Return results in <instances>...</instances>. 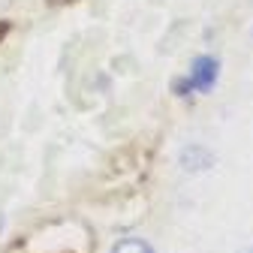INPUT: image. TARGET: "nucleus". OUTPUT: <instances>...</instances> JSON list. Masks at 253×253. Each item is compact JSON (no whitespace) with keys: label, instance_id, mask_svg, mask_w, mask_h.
<instances>
[{"label":"nucleus","instance_id":"4","mask_svg":"<svg viewBox=\"0 0 253 253\" xmlns=\"http://www.w3.org/2000/svg\"><path fill=\"white\" fill-rule=\"evenodd\" d=\"M241 253H253V247H250V250H241Z\"/></svg>","mask_w":253,"mask_h":253},{"label":"nucleus","instance_id":"1","mask_svg":"<svg viewBox=\"0 0 253 253\" xmlns=\"http://www.w3.org/2000/svg\"><path fill=\"white\" fill-rule=\"evenodd\" d=\"M217 76H220V60L211 57V54H199L193 63H190V76H187V79L193 82L196 90L208 93V90L217 84Z\"/></svg>","mask_w":253,"mask_h":253},{"label":"nucleus","instance_id":"3","mask_svg":"<svg viewBox=\"0 0 253 253\" xmlns=\"http://www.w3.org/2000/svg\"><path fill=\"white\" fill-rule=\"evenodd\" d=\"M112 253H154V247L142 238H124L112 247Z\"/></svg>","mask_w":253,"mask_h":253},{"label":"nucleus","instance_id":"2","mask_svg":"<svg viewBox=\"0 0 253 253\" xmlns=\"http://www.w3.org/2000/svg\"><path fill=\"white\" fill-rule=\"evenodd\" d=\"M214 163V154L205 148V145H187L184 151H181V166L187 169V172H202V169H208Z\"/></svg>","mask_w":253,"mask_h":253}]
</instances>
